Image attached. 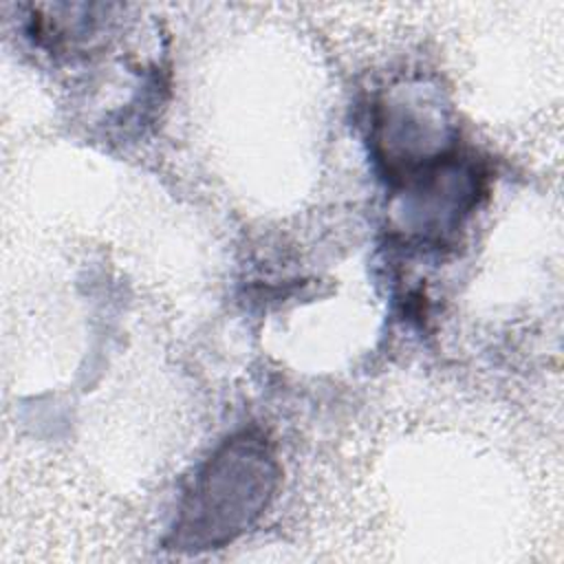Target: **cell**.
<instances>
[{
    "label": "cell",
    "mask_w": 564,
    "mask_h": 564,
    "mask_svg": "<svg viewBox=\"0 0 564 564\" xmlns=\"http://www.w3.org/2000/svg\"><path fill=\"white\" fill-rule=\"evenodd\" d=\"M278 463L262 436H231L196 474L172 527L170 549H220L245 533L267 509Z\"/></svg>",
    "instance_id": "1"
}]
</instances>
